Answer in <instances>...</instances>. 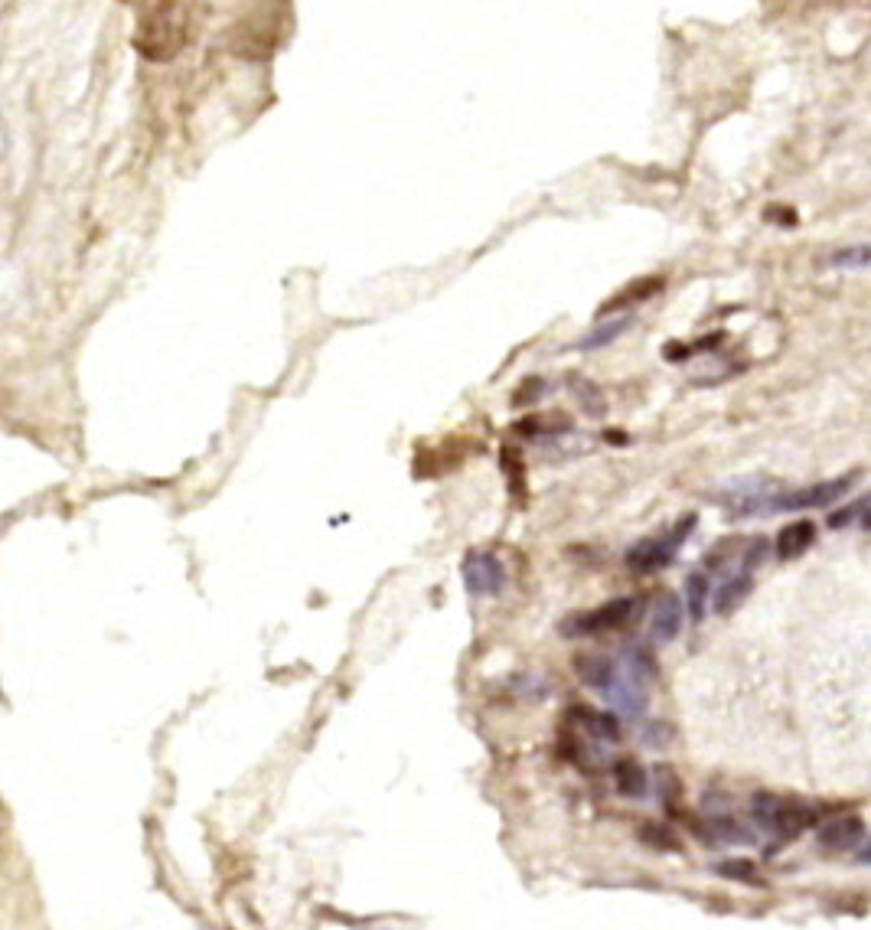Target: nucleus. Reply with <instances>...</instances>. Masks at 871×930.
<instances>
[{"instance_id": "nucleus-1", "label": "nucleus", "mask_w": 871, "mask_h": 930, "mask_svg": "<svg viewBox=\"0 0 871 930\" xmlns=\"http://www.w3.org/2000/svg\"><path fill=\"white\" fill-rule=\"evenodd\" d=\"M695 523H699V516L689 513V516H682L679 523H673L669 529L656 532V536H646V539H640V542L633 545V549L627 552V565L633 568V572H640V575L663 572V568H666V565L676 558L679 545L692 536Z\"/></svg>"}, {"instance_id": "nucleus-2", "label": "nucleus", "mask_w": 871, "mask_h": 930, "mask_svg": "<svg viewBox=\"0 0 871 930\" xmlns=\"http://www.w3.org/2000/svg\"><path fill=\"white\" fill-rule=\"evenodd\" d=\"M640 617V601L637 598H614L594 611H581L562 620V637H591V634H604V630H620L633 624Z\"/></svg>"}, {"instance_id": "nucleus-3", "label": "nucleus", "mask_w": 871, "mask_h": 930, "mask_svg": "<svg viewBox=\"0 0 871 930\" xmlns=\"http://www.w3.org/2000/svg\"><path fill=\"white\" fill-rule=\"evenodd\" d=\"M650 686H653V679H646L640 669H633L627 660H620L611 686H607L601 696L611 702V709H617L620 715L640 718L646 712V705H650Z\"/></svg>"}, {"instance_id": "nucleus-4", "label": "nucleus", "mask_w": 871, "mask_h": 930, "mask_svg": "<svg viewBox=\"0 0 871 930\" xmlns=\"http://www.w3.org/2000/svg\"><path fill=\"white\" fill-rule=\"evenodd\" d=\"M754 820L770 829V833H777L780 839H793L816 820V813L800 803H787L770 797V793H761V797H754Z\"/></svg>"}, {"instance_id": "nucleus-5", "label": "nucleus", "mask_w": 871, "mask_h": 930, "mask_svg": "<svg viewBox=\"0 0 871 930\" xmlns=\"http://www.w3.org/2000/svg\"><path fill=\"white\" fill-rule=\"evenodd\" d=\"M858 483V474L845 477H832V480H823V483H813V487H803L796 493H787V496H777L774 503H770V510H816V506H829V503H839L845 493Z\"/></svg>"}, {"instance_id": "nucleus-6", "label": "nucleus", "mask_w": 871, "mask_h": 930, "mask_svg": "<svg viewBox=\"0 0 871 930\" xmlns=\"http://www.w3.org/2000/svg\"><path fill=\"white\" fill-rule=\"evenodd\" d=\"M460 575H464V585L474 598H493V594H503L506 588V568L490 552H467Z\"/></svg>"}, {"instance_id": "nucleus-7", "label": "nucleus", "mask_w": 871, "mask_h": 930, "mask_svg": "<svg viewBox=\"0 0 871 930\" xmlns=\"http://www.w3.org/2000/svg\"><path fill=\"white\" fill-rule=\"evenodd\" d=\"M692 829L699 833V839L705 842V846H748V842H754L751 829L741 826L734 816H725V813L705 816V823H692Z\"/></svg>"}, {"instance_id": "nucleus-8", "label": "nucleus", "mask_w": 871, "mask_h": 930, "mask_svg": "<svg viewBox=\"0 0 871 930\" xmlns=\"http://www.w3.org/2000/svg\"><path fill=\"white\" fill-rule=\"evenodd\" d=\"M568 722L575 725L581 735H588L601 744H617L620 738V722L611 715V712H601V709H591V705H571L568 709Z\"/></svg>"}, {"instance_id": "nucleus-9", "label": "nucleus", "mask_w": 871, "mask_h": 930, "mask_svg": "<svg viewBox=\"0 0 871 930\" xmlns=\"http://www.w3.org/2000/svg\"><path fill=\"white\" fill-rule=\"evenodd\" d=\"M682 601L679 594L673 591H663L656 598V607H653V640L663 647V643H673L682 630Z\"/></svg>"}, {"instance_id": "nucleus-10", "label": "nucleus", "mask_w": 871, "mask_h": 930, "mask_svg": "<svg viewBox=\"0 0 871 930\" xmlns=\"http://www.w3.org/2000/svg\"><path fill=\"white\" fill-rule=\"evenodd\" d=\"M858 839H865V823H862V816H855V813L836 816V820L819 829V846L823 849L845 852V849H852Z\"/></svg>"}, {"instance_id": "nucleus-11", "label": "nucleus", "mask_w": 871, "mask_h": 930, "mask_svg": "<svg viewBox=\"0 0 871 930\" xmlns=\"http://www.w3.org/2000/svg\"><path fill=\"white\" fill-rule=\"evenodd\" d=\"M575 673L584 686L604 692L617 673V660H611V656H597V653H581V656H575Z\"/></svg>"}, {"instance_id": "nucleus-12", "label": "nucleus", "mask_w": 871, "mask_h": 930, "mask_svg": "<svg viewBox=\"0 0 871 930\" xmlns=\"http://www.w3.org/2000/svg\"><path fill=\"white\" fill-rule=\"evenodd\" d=\"M813 542H816V523H810V519H796V523L780 529L777 555L780 558H800Z\"/></svg>"}, {"instance_id": "nucleus-13", "label": "nucleus", "mask_w": 871, "mask_h": 930, "mask_svg": "<svg viewBox=\"0 0 871 930\" xmlns=\"http://www.w3.org/2000/svg\"><path fill=\"white\" fill-rule=\"evenodd\" d=\"M614 787L620 797H630V800H643L646 797V771L633 761V758H617L614 761Z\"/></svg>"}, {"instance_id": "nucleus-14", "label": "nucleus", "mask_w": 871, "mask_h": 930, "mask_svg": "<svg viewBox=\"0 0 871 930\" xmlns=\"http://www.w3.org/2000/svg\"><path fill=\"white\" fill-rule=\"evenodd\" d=\"M754 588V578L751 572H734L728 575V581L715 591V614H731L734 607H741L744 598L751 594Z\"/></svg>"}, {"instance_id": "nucleus-15", "label": "nucleus", "mask_w": 871, "mask_h": 930, "mask_svg": "<svg viewBox=\"0 0 871 930\" xmlns=\"http://www.w3.org/2000/svg\"><path fill=\"white\" fill-rule=\"evenodd\" d=\"M686 604H689V617L695 620V624H702L705 607H708V575H702V572L689 575V581H686Z\"/></svg>"}, {"instance_id": "nucleus-16", "label": "nucleus", "mask_w": 871, "mask_h": 930, "mask_svg": "<svg viewBox=\"0 0 871 930\" xmlns=\"http://www.w3.org/2000/svg\"><path fill=\"white\" fill-rule=\"evenodd\" d=\"M656 797L663 800L669 810H676V800L682 797V780L676 777L673 767H666V764L656 767Z\"/></svg>"}, {"instance_id": "nucleus-17", "label": "nucleus", "mask_w": 871, "mask_h": 930, "mask_svg": "<svg viewBox=\"0 0 871 930\" xmlns=\"http://www.w3.org/2000/svg\"><path fill=\"white\" fill-rule=\"evenodd\" d=\"M640 839L650 849H659V852H682V842L676 839V833H669L666 826L646 823V826H640Z\"/></svg>"}, {"instance_id": "nucleus-18", "label": "nucleus", "mask_w": 871, "mask_h": 930, "mask_svg": "<svg viewBox=\"0 0 871 930\" xmlns=\"http://www.w3.org/2000/svg\"><path fill=\"white\" fill-rule=\"evenodd\" d=\"M627 324H630V317H620V320H611V324L597 327L594 333H588V337L578 343V350H597V346H607V343L617 340L620 333L627 330Z\"/></svg>"}, {"instance_id": "nucleus-19", "label": "nucleus", "mask_w": 871, "mask_h": 930, "mask_svg": "<svg viewBox=\"0 0 871 930\" xmlns=\"http://www.w3.org/2000/svg\"><path fill=\"white\" fill-rule=\"evenodd\" d=\"M832 268H868L871 265V242L868 245H849L829 258Z\"/></svg>"}, {"instance_id": "nucleus-20", "label": "nucleus", "mask_w": 871, "mask_h": 930, "mask_svg": "<svg viewBox=\"0 0 871 930\" xmlns=\"http://www.w3.org/2000/svg\"><path fill=\"white\" fill-rule=\"evenodd\" d=\"M715 872L721 878H731V882H757V865L748 859H728V862H721Z\"/></svg>"}, {"instance_id": "nucleus-21", "label": "nucleus", "mask_w": 871, "mask_h": 930, "mask_svg": "<svg viewBox=\"0 0 871 930\" xmlns=\"http://www.w3.org/2000/svg\"><path fill=\"white\" fill-rule=\"evenodd\" d=\"M663 288V278H646V281H637L633 288H627V294H620V297H614L611 304H607V310L611 307H620V304H627V301H643V297H650L653 291H659Z\"/></svg>"}, {"instance_id": "nucleus-22", "label": "nucleus", "mask_w": 871, "mask_h": 930, "mask_svg": "<svg viewBox=\"0 0 871 930\" xmlns=\"http://www.w3.org/2000/svg\"><path fill=\"white\" fill-rule=\"evenodd\" d=\"M571 386L581 389V405L588 408L591 415H604V399H597V395H601V392H597V389L591 386V382H584V379H571Z\"/></svg>"}, {"instance_id": "nucleus-23", "label": "nucleus", "mask_w": 871, "mask_h": 930, "mask_svg": "<svg viewBox=\"0 0 871 930\" xmlns=\"http://www.w3.org/2000/svg\"><path fill=\"white\" fill-rule=\"evenodd\" d=\"M858 862H862V865H871V839H868L865 846H862V852H858Z\"/></svg>"}, {"instance_id": "nucleus-24", "label": "nucleus", "mask_w": 871, "mask_h": 930, "mask_svg": "<svg viewBox=\"0 0 871 930\" xmlns=\"http://www.w3.org/2000/svg\"><path fill=\"white\" fill-rule=\"evenodd\" d=\"M862 526H865V529H871V496H868V503H865V513H862Z\"/></svg>"}]
</instances>
